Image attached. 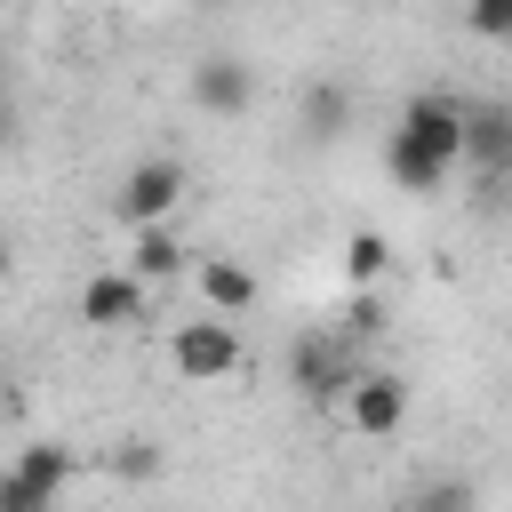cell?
<instances>
[{
  "instance_id": "obj_10",
  "label": "cell",
  "mask_w": 512,
  "mask_h": 512,
  "mask_svg": "<svg viewBox=\"0 0 512 512\" xmlns=\"http://www.w3.org/2000/svg\"><path fill=\"white\" fill-rule=\"evenodd\" d=\"M192 280H200L208 312H224V320H232V312H256V296H264V288H256V272H248V264H232V256H192Z\"/></svg>"
},
{
  "instance_id": "obj_4",
  "label": "cell",
  "mask_w": 512,
  "mask_h": 512,
  "mask_svg": "<svg viewBox=\"0 0 512 512\" xmlns=\"http://www.w3.org/2000/svg\"><path fill=\"white\" fill-rule=\"evenodd\" d=\"M64 480H72V448L40 440V448H24V456L0 472V512H48V504L64 496Z\"/></svg>"
},
{
  "instance_id": "obj_2",
  "label": "cell",
  "mask_w": 512,
  "mask_h": 512,
  "mask_svg": "<svg viewBox=\"0 0 512 512\" xmlns=\"http://www.w3.org/2000/svg\"><path fill=\"white\" fill-rule=\"evenodd\" d=\"M184 192H192L184 160H136V168L120 176V192H112V216H120L128 232H136V224H168Z\"/></svg>"
},
{
  "instance_id": "obj_12",
  "label": "cell",
  "mask_w": 512,
  "mask_h": 512,
  "mask_svg": "<svg viewBox=\"0 0 512 512\" xmlns=\"http://www.w3.org/2000/svg\"><path fill=\"white\" fill-rule=\"evenodd\" d=\"M344 128H352V96H344L336 80L304 88V136H312V144H336Z\"/></svg>"
},
{
  "instance_id": "obj_8",
  "label": "cell",
  "mask_w": 512,
  "mask_h": 512,
  "mask_svg": "<svg viewBox=\"0 0 512 512\" xmlns=\"http://www.w3.org/2000/svg\"><path fill=\"white\" fill-rule=\"evenodd\" d=\"M288 376H296V392H304V400H344L352 360H344V344H336V336H296Z\"/></svg>"
},
{
  "instance_id": "obj_7",
  "label": "cell",
  "mask_w": 512,
  "mask_h": 512,
  "mask_svg": "<svg viewBox=\"0 0 512 512\" xmlns=\"http://www.w3.org/2000/svg\"><path fill=\"white\" fill-rule=\"evenodd\" d=\"M248 104H256V72H248L240 56H200V64H192V112L240 120Z\"/></svg>"
},
{
  "instance_id": "obj_9",
  "label": "cell",
  "mask_w": 512,
  "mask_h": 512,
  "mask_svg": "<svg viewBox=\"0 0 512 512\" xmlns=\"http://www.w3.org/2000/svg\"><path fill=\"white\" fill-rule=\"evenodd\" d=\"M80 320L88 328H136L144 320V280L136 272H96L80 288Z\"/></svg>"
},
{
  "instance_id": "obj_13",
  "label": "cell",
  "mask_w": 512,
  "mask_h": 512,
  "mask_svg": "<svg viewBox=\"0 0 512 512\" xmlns=\"http://www.w3.org/2000/svg\"><path fill=\"white\" fill-rule=\"evenodd\" d=\"M384 272H392V240H384V232H352V240H344V280H352V288H376Z\"/></svg>"
},
{
  "instance_id": "obj_5",
  "label": "cell",
  "mask_w": 512,
  "mask_h": 512,
  "mask_svg": "<svg viewBox=\"0 0 512 512\" xmlns=\"http://www.w3.org/2000/svg\"><path fill=\"white\" fill-rule=\"evenodd\" d=\"M168 360H176L192 384H224V376L240 368V336H232L224 312H208V320H184V328L168 336Z\"/></svg>"
},
{
  "instance_id": "obj_3",
  "label": "cell",
  "mask_w": 512,
  "mask_h": 512,
  "mask_svg": "<svg viewBox=\"0 0 512 512\" xmlns=\"http://www.w3.org/2000/svg\"><path fill=\"white\" fill-rule=\"evenodd\" d=\"M344 424L368 432V440H392V432L408 424V376H392V368H352V384H344Z\"/></svg>"
},
{
  "instance_id": "obj_14",
  "label": "cell",
  "mask_w": 512,
  "mask_h": 512,
  "mask_svg": "<svg viewBox=\"0 0 512 512\" xmlns=\"http://www.w3.org/2000/svg\"><path fill=\"white\" fill-rule=\"evenodd\" d=\"M464 32H472V40L512 48V0H464Z\"/></svg>"
},
{
  "instance_id": "obj_6",
  "label": "cell",
  "mask_w": 512,
  "mask_h": 512,
  "mask_svg": "<svg viewBox=\"0 0 512 512\" xmlns=\"http://www.w3.org/2000/svg\"><path fill=\"white\" fill-rule=\"evenodd\" d=\"M464 168L480 184L512 176V104H464Z\"/></svg>"
},
{
  "instance_id": "obj_16",
  "label": "cell",
  "mask_w": 512,
  "mask_h": 512,
  "mask_svg": "<svg viewBox=\"0 0 512 512\" xmlns=\"http://www.w3.org/2000/svg\"><path fill=\"white\" fill-rule=\"evenodd\" d=\"M8 272H16V248H8V240H0V280H8Z\"/></svg>"
},
{
  "instance_id": "obj_1",
  "label": "cell",
  "mask_w": 512,
  "mask_h": 512,
  "mask_svg": "<svg viewBox=\"0 0 512 512\" xmlns=\"http://www.w3.org/2000/svg\"><path fill=\"white\" fill-rule=\"evenodd\" d=\"M464 168V104L456 96H408L384 136V176L400 192H440Z\"/></svg>"
},
{
  "instance_id": "obj_15",
  "label": "cell",
  "mask_w": 512,
  "mask_h": 512,
  "mask_svg": "<svg viewBox=\"0 0 512 512\" xmlns=\"http://www.w3.org/2000/svg\"><path fill=\"white\" fill-rule=\"evenodd\" d=\"M112 472H120V480H152V472H160V448H152V440H120V448H112Z\"/></svg>"
},
{
  "instance_id": "obj_11",
  "label": "cell",
  "mask_w": 512,
  "mask_h": 512,
  "mask_svg": "<svg viewBox=\"0 0 512 512\" xmlns=\"http://www.w3.org/2000/svg\"><path fill=\"white\" fill-rule=\"evenodd\" d=\"M128 272L152 288V280H176V272H192V248L168 232V224H136L128 232Z\"/></svg>"
}]
</instances>
